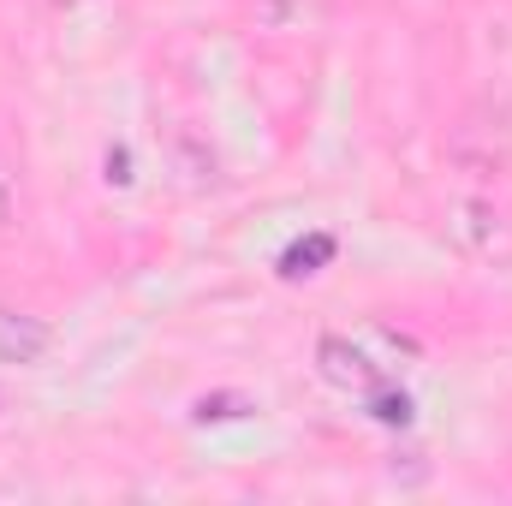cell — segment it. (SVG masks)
Returning <instances> with one entry per match:
<instances>
[{
	"label": "cell",
	"instance_id": "obj_1",
	"mask_svg": "<svg viewBox=\"0 0 512 506\" xmlns=\"http://www.w3.org/2000/svg\"><path fill=\"white\" fill-rule=\"evenodd\" d=\"M316 364H322V376L334 381V387H358V393H376V387H382V370H376L352 340H340V334H328V340L316 346Z\"/></svg>",
	"mask_w": 512,
	"mask_h": 506
},
{
	"label": "cell",
	"instance_id": "obj_2",
	"mask_svg": "<svg viewBox=\"0 0 512 506\" xmlns=\"http://www.w3.org/2000/svg\"><path fill=\"white\" fill-rule=\"evenodd\" d=\"M42 352H48V322L0 310V364H42Z\"/></svg>",
	"mask_w": 512,
	"mask_h": 506
},
{
	"label": "cell",
	"instance_id": "obj_5",
	"mask_svg": "<svg viewBox=\"0 0 512 506\" xmlns=\"http://www.w3.org/2000/svg\"><path fill=\"white\" fill-rule=\"evenodd\" d=\"M370 417H376V423H399V429H405L417 411H411V399H405V393H382V387H376V393H370Z\"/></svg>",
	"mask_w": 512,
	"mask_h": 506
},
{
	"label": "cell",
	"instance_id": "obj_4",
	"mask_svg": "<svg viewBox=\"0 0 512 506\" xmlns=\"http://www.w3.org/2000/svg\"><path fill=\"white\" fill-rule=\"evenodd\" d=\"M245 411H256L245 393H203L197 399V423H227V417H245Z\"/></svg>",
	"mask_w": 512,
	"mask_h": 506
},
{
	"label": "cell",
	"instance_id": "obj_7",
	"mask_svg": "<svg viewBox=\"0 0 512 506\" xmlns=\"http://www.w3.org/2000/svg\"><path fill=\"white\" fill-rule=\"evenodd\" d=\"M12 215V185H6V173H0V221Z\"/></svg>",
	"mask_w": 512,
	"mask_h": 506
},
{
	"label": "cell",
	"instance_id": "obj_6",
	"mask_svg": "<svg viewBox=\"0 0 512 506\" xmlns=\"http://www.w3.org/2000/svg\"><path fill=\"white\" fill-rule=\"evenodd\" d=\"M108 179H114V185H131V155L126 149H108Z\"/></svg>",
	"mask_w": 512,
	"mask_h": 506
},
{
	"label": "cell",
	"instance_id": "obj_3",
	"mask_svg": "<svg viewBox=\"0 0 512 506\" xmlns=\"http://www.w3.org/2000/svg\"><path fill=\"white\" fill-rule=\"evenodd\" d=\"M334 233H310V239H292L286 245V256H280V274L286 280H304V274H322L328 262H334Z\"/></svg>",
	"mask_w": 512,
	"mask_h": 506
}]
</instances>
